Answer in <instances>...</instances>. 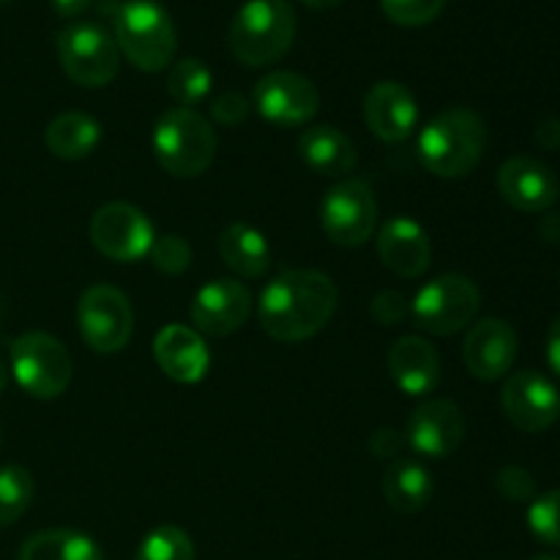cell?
Returning <instances> with one entry per match:
<instances>
[{
	"mask_svg": "<svg viewBox=\"0 0 560 560\" xmlns=\"http://www.w3.org/2000/svg\"><path fill=\"white\" fill-rule=\"evenodd\" d=\"M339 290L323 271L293 268L266 284L257 304L262 331L277 342H304L331 323Z\"/></svg>",
	"mask_w": 560,
	"mask_h": 560,
	"instance_id": "6da1fadb",
	"label": "cell"
},
{
	"mask_svg": "<svg viewBox=\"0 0 560 560\" xmlns=\"http://www.w3.org/2000/svg\"><path fill=\"white\" fill-rule=\"evenodd\" d=\"M485 148V118L468 107H452L421 129L419 162L438 178H465L479 167Z\"/></svg>",
	"mask_w": 560,
	"mask_h": 560,
	"instance_id": "7a4b0ae2",
	"label": "cell"
},
{
	"mask_svg": "<svg viewBox=\"0 0 560 560\" xmlns=\"http://www.w3.org/2000/svg\"><path fill=\"white\" fill-rule=\"evenodd\" d=\"M295 27L299 20L288 0H246L230 22V52L244 66H268L288 52Z\"/></svg>",
	"mask_w": 560,
	"mask_h": 560,
	"instance_id": "3957f363",
	"label": "cell"
},
{
	"mask_svg": "<svg viewBox=\"0 0 560 560\" xmlns=\"http://www.w3.org/2000/svg\"><path fill=\"white\" fill-rule=\"evenodd\" d=\"M115 44L135 69L156 74L170 69L178 49V36L167 11L153 0H129L120 3L113 16Z\"/></svg>",
	"mask_w": 560,
	"mask_h": 560,
	"instance_id": "277c9868",
	"label": "cell"
},
{
	"mask_svg": "<svg viewBox=\"0 0 560 560\" xmlns=\"http://www.w3.org/2000/svg\"><path fill=\"white\" fill-rule=\"evenodd\" d=\"M153 156L173 178H197L217 156V131L197 109L173 107L153 126Z\"/></svg>",
	"mask_w": 560,
	"mask_h": 560,
	"instance_id": "5b68a950",
	"label": "cell"
},
{
	"mask_svg": "<svg viewBox=\"0 0 560 560\" xmlns=\"http://www.w3.org/2000/svg\"><path fill=\"white\" fill-rule=\"evenodd\" d=\"M66 77L82 88H104L118 77L120 49L98 22H69L55 38Z\"/></svg>",
	"mask_w": 560,
	"mask_h": 560,
	"instance_id": "8992f818",
	"label": "cell"
},
{
	"mask_svg": "<svg viewBox=\"0 0 560 560\" xmlns=\"http://www.w3.org/2000/svg\"><path fill=\"white\" fill-rule=\"evenodd\" d=\"M481 306V290L463 273H443L427 282L410 301V317L432 337H452L470 326Z\"/></svg>",
	"mask_w": 560,
	"mask_h": 560,
	"instance_id": "52a82bcc",
	"label": "cell"
},
{
	"mask_svg": "<svg viewBox=\"0 0 560 560\" xmlns=\"http://www.w3.org/2000/svg\"><path fill=\"white\" fill-rule=\"evenodd\" d=\"M11 372L33 399H58L71 383V355L55 337L27 331L11 342Z\"/></svg>",
	"mask_w": 560,
	"mask_h": 560,
	"instance_id": "ba28073f",
	"label": "cell"
},
{
	"mask_svg": "<svg viewBox=\"0 0 560 560\" xmlns=\"http://www.w3.org/2000/svg\"><path fill=\"white\" fill-rule=\"evenodd\" d=\"M77 328L93 353H120L135 331V315L124 290L113 284H91L77 304Z\"/></svg>",
	"mask_w": 560,
	"mask_h": 560,
	"instance_id": "9c48e42d",
	"label": "cell"
},
{
	"mask_svg": "<svg viewBox=\"0 0 560 560\" xmlns=\"http://www.w3.org/2000/svg\"><path fill=\"white\" fill-rule=\"evenodd\" d=\"M320 224L331 244L345 249L364 246L377 228V202L370 184L345 178L331 186L320 202Z\"/></svg>",
	"mask_w": 560,
	"mask_h": 560,
	"instance_id": "30bf717a",
	"label": "cell"
},
{
	"mask_svg": "<svg viewBox=\"0 0 560 560\" xmlns=\"http://www.w3.org/2000/svg\"><path fill=\"white\" fill-rule=\"evenodd\" d=\"M91 241L107 260L140 262L156 233L145 213L131 202H107L91 219Z\"/></svg>",
	"mask_w": 560,
	"mask_h": 560,
	"instance_id": "8fae6325",
	"label": "cell"
},
{
	"mask_svg": "<svg viewBox=\"0 0 560 560\" xmlns=\"http://www.w3.org/2000/svg\"><path fill=\"white\" fill-rule=\"evenodd\" d=\"M255 107L268 124L282 126H304L320 109V91L315 82L295 71H273L266 74L255 85Z\"/></svg>",
	"mask_w": 560,
	"mask_h": 560,
	"instance_id": "7c38bea8",
	"label": "cell"
},
{
	"mask_svg": "<svg viewBox=\"0 0 560 560\" xmlns=\"http://www.w3.org/2000/svg\"><path fill=\"white\" fill-rule=\"evenodd\" d=\"M465 438L463 408L452 399H427L410 413L405 443L419 457L446 459L459 448Z\"/></svg>",
	"mask_w": 560,
	"mask_h": 560,
	"instance_id": "4fadbf2b",
	"label": "cell"
},
{
	"mask_svg": "<svg viewBox=\"0 0 560 560\" xmlns=\"http://www.w3.org/2000/svg\"><path fill=\"white\" fill-rule=\"evenodd\" d=\"M501 408L506 419L523 432L550 430L560 416V392L539 372H517L501 392Z\"/></svg>",
	"mask_w": 560,
	"mask_h": 560,
	"instance_id": "5bb4252c",
	"label": "cell"
},
{
	"mask_svg": "<svg viewBox=\"0 0 560 560\" xmlns=\"http://www.w3.org/2000/svg\"><path fill=\"white\" fill-rule=\"evenodd\" d=\"M189 315L195 331L208 334V337H230L249 320L252 293L235 279H213L197 290Z\"/></svg>",
	"mask_w": 560,
	"mask_h": 560,
	"instance_id": "9a60e30c",
	"label": "cell"
},
{
	"mask_svg": "<svg viewBox=\"0 0 560 560\" xmlns=\"http://www.w3.org/2000/svg\"><path fill=\"white\" fill-rule=\"evenodd\" d=\"M517 334L506 320L487 317L470 326L463 342V359L470 375L479 381H498L506 375L517 361Z\"/></svg>",
	"mask_w": 560,
	"mask_h": 560,
	"instance_id": "2e32d148",
	"label": "cell"
},
{
	"mask_svg": "<svg viewBox=\"0 0 560 560\" xmlns=\"http://www.w3.org/2000/svg\"><path fill=\"white\" fill-rule=\"evenodd\" d=\"M377 255L383 266L402 279L424 277L432 262V244L427 230L410 217H392L377 230Z\"/></svg>",
	"mask_w": 560,
	"mask_h": 560,
	"instance_id": "e0dca14e",
	"label": "cell"
},
{
	"mask_svg": "<svg viewBox=\"0 0 560 560\" xmlns=\"http://www.w3.org/2000/svg\"><path fill=\"white\" fill-rule=\"evenodd\" d=\"M498 191L517 211L541 213L558 200V180L539 159L512 156L498 170Z\"/></svg>",
	"mask_w": 560,
	"mask_h": 560,
	"instance_id": "ac0fdd59",
	"label": "cell"
},
{
	"mask_svg": "<svg viewBox=\"0 0 560 560\" xmlns=\"http://www.w3.org/2000/svg\"><path fill=\"white\" fill-rule=\"evenodd\" d=\"M364 120L372 135L383 142H405L419 120V104L402 82H377L364 98Z\"/></svg>",
	"mask_w": 560,
	"mask_h": 560,
	"instance_id": "d6986e66",
	"label": "cell"
},
{
	"mask_svg": "<svg viewBox=\"0 0 560 560\" xmlns=\"http://www.w3.org/2000/svg\"><path fill=\"white\" fill-rule=\"evenodd\" d=\"M153 359L159 370L175 383H200L211 366V353L202 342L200 331L180 323H170L153 339Z\"/></svg>",
	"mask_w": 560,
	"mask_h": 560,
	"instance_id": "ffe728a7",
	"label": "cell"
},
{
	"mask_svg": "<svg viewBox=\"0 0 560 560\" xmlns=\"http://www.w3.org/2000/svg\"><path fill=\"white\" fill-rule=\"evenodd\" d=\"M388 375L408 397H427L441 383V355L424 337H399L388 350Z\"/></svg>",
	"mask_w": 560,
	"mask_h": 560,
	"instance_id": "44dd1931",
	"label": "cell"
},
{
	"mask_svg": "<svg viewBox=\"0 0 560 560\" xmlns=\"http://www.w3.org/2000/svg\"><path fill=\"white\" fill-rule=\"evenodd\" d=\"M299 153L306 167L315 170L317 175H326V178H348L359 162L353 140L331 124L310 126L299 137Z\"/></svg>",
	"mask_w": 560,
	"mask_h": 560,
	"instance_id": "7402d4cb",
	"label": "cell"
},
{
	"mask_svg": "<svg viewBox=\"0 0 560 560\" xmlns=\"http://www.w3.org/2000/svg\"><path fill=\"white\" fill-rule=\"evenodd\" d=\"M217 249L224 266L244 279L266 277L268 268H271V246H268V238L260 230L246 222L228 224L219 233Z\"/></svg>",
	"mask_w": 560,
	"mask_h": 560,
	"instance_id": "603a6c76",
	"label": "cell"
},
{
	"mask_svg": "<svg viewBox=\"0 0 560 560\" xmlns=\"http://www.w3.org/2000/svg\"><path fill=\"white\" fill-rule=\"evenodd\" d=\"M435 481L424 463L413 457H397L383 470V498L399 514H416L432 501Z\"/></svg>",
	"mask_w": 560,
	"mask_h": 560,
	"instance_id": "cb8c5ba5",
	"label": "cell"
},
{
	"mask_svg": "<svg viewBox=\"0 0 560 560\" xmlns=\"http://www.w3.org/2000/svg\"><path fill=\"white\" fill-rule=\"evenodd\" d=\"M44 142H47L49 153L66 162H80V159L91 156L102 142V126L93 115L80 113V109H69L49 120L47 131H44Z\"/></svg>",
	"mask_w": 560,
	"mask_h": 560,
	"instance_id": "d4e9b609",
	"label": "cell"
},
{
	"mask_svg": "<svg viewBox=\"0 0 560 560\" xmlns=\"http://www.w3.org/2000/svg\"><path fill=\"white\" fill-rule=\"evenodd\" d=\"M16 560H104V552L82 530L52 528L27 536Z\"/></svg>",
	"mask_w": 560,
	"mask_h": 560,
	"instance_id": "484cf974",
	"label": "cell"
},
{
	"mask_svg": "<svg viewBox=\"0 0 560 560\" xmlns=\"http://www.w3.org/2000/svg\"><path fill=\"white\" fill-rule=\"evenodd\" d=\"M211 85L213 74L200 58H184L170 66L167 93L178 107L191 109L200 102H206L208 93H211Z\"/></svg>",
	"mask_w": 560,
	"mask_h": 560,
	"instance_id": "4316f807",
	"label": "cell"
},
{
	"mask_svg": "<svg viewBox=\"0 0 560 560\" xmlns=\"http://www.w3.org/2000/svg\"><path fill=\"white\" fill-rule=\"evenodd\" d=\"M33 492H36V485H33L31 470L22 465L0 468V528H9L27 512Z\"/></svg>",
	"mask_w": 560,
	"mask_h": 560,
	"instance_id": "83f0119b",
	"label": "cell"
},
{
	"mask_svg": "<svg viewBox=\"0 0 560 560\" xmlns=\"http://www.w3.org/2000/svg\"><path fill=\"white\" fill-rule=\"evenodd\" d=\"M135 560H195V541L178 525H159L140 541Z\"/></svg>",
	"mask_w": 560,
	"mask_h": 560,
	"instance_id": "f1b7e54d",
	"label": "cell"
},
{
	"mask_svg": "<svg viewBox=\"0 0 560 560\" xmlns=\"http://www.w3.org/2000/svg\"><path fill=\"white\" fill-rule=\"evenodd\" d=\"M528 528L545 545L560 547V490L534 498L528 509Z\"/></svg>",
	"mask_w": 560,
	"mask_h": 560,
	"instance_id": "f546056e",
	"label": "cell"
},
{
	"mask_svg": "<svg viewBox=\"0 0 560 560\" xmlns=\"http://www.w3.org/2000/svg\"><path fill=\"white\" fill-rule=\"evenodd\" d=\"M148 257L156 271L167 273V277H180L191 266V246L184 235H156Z\"/></svg>",
	"mask_w": 560,
	"mask_h": 560,
	"instance_id": "4dcf8cb0",
	"label": "cell"
},
{
	"mask_svg": "<svg viewBox=\"0 0 560 560\" xmlns=\"http://www.w3.org/2000/svg\"><path fill=\"white\" fill-rule=\"evenodd\" d=\"M446 0H381V9L394 25L421 27L438 20Z\"/></svg>",
	"mask_w": 560,
	"mask_h": 560,
	"instance_id": "1f68e13d",
	"label": "cell"
},
{
	"mask_svg": "<svg viewBox=\"0 0 560 560\" xmlns=\"http://www.w3.org/2000/svg\"><path fill=\"white\" fill-rule=\"evenodd\" d=\"M495 487L498 492L512 503H528L536 498L534 476L525 468H517V465H506V468L498 470Z\"/></svg>",
	"mask_w": 560,
	"mask_h": 560,
	"instance_id": "d6a6232c",
	"label": "cell"
},
{
	"mask_svg": "<svg viewBox=\"0 0 560 560\" xmlns=\"http://www.w3.org/2000/svg\"><path fill=\"white\" fill-rule=\"evenodd\" d=\"M370 315L381 326H399V323L410 317V299L405 293H399V290H383V293H377L372 299Z\"/></svg>",
	"mask_w": 560,
	"mask_h": 560,
	"instance_id": "836d02e7",
	"label": "cell"
},
{
	"mask_svg": "<svg viewBox=\"0 0 560 560\" xmlns=\"http://www.w3.org/2000/svg\"><path fill=\"white\" fill-rule=\"evenodd\" d=\"M211 115L224 129H235V126H241L249 118V102L241 93L224 91L211 102Z\"/></svg>",
	"mask_w": 560,
	"mask_h": 560,
	"instance_id": "e575fe53",
	"label": "cell"
},
{
	"mask_svg": "<svg viewBox=\"0 0 560 560\" xmlns=\"http://www.w3.org/2000/svg\"><path fill=\"white\" fill-rule=\"evenodd\" d=\"M405 441L397 430H377L375 435L370 438V448L375 457L381 459H397V454L402 452Z\"/></svg>",
	"mask_w": 560,
	"mask_h": 560,
	"instance_id": "d590c367",
	"label": "cell"
},
{
	"mask_svg": "<svg viewBox=\"0 0 560 560\" xmlns=\"http://www.w3.org/2000/svg\"><path fill=\"white\" fill-rule=\"evenodd\" d=\"M547 361H550V370L560 377V317L550 326L547 334Z\"/></svg>",
	"mask_w": 560,
	"mask_h": 560,
	"instance_id": "8d00e7d4",
	"label": "cell"
},
{
	"mask_svg": "<svg viewBox=\"0 0 560 560\" xmlns=\"http://www.w3.org/2000/svg\"><path fill=\"white\" fill-rule=\"evenodd\" d=\"M91 3L93 0H52V9L66 20H71V16H80L82 11L91 9Z\"/></svg>",
	"mask_w": 560,
	"mask_h": 560,
	"instance_id": "74e56055",
	"label": "cell"
},
{
	"mask_svg": "<svg viewBox=\"0 0 560 560\" xmlns=\"http://www.w3.org/2000/svg\"><path fill=\"white\" fill-rule=\"evenodd\" d=\"M301 3L310 5V9L323 11V9H334V5H339V3H342V0H301Z\"/></svg>",
	"mask_w": 560,
	"mask_h": 560,
	"instance_id": "f35d334b",
	"label": "cell"
},
{
	"mask_svg": "<svg viewBox=\"0 0 560 560\" xmlns=\"http://www.w3.org/2000/svg\"><path fill=\"white\" fill-rule=\"evenodd\" d=\"M5 386H9V370H5L3 359H0V394L5 392Z\"/></svg>",
	"mask_w": 560,
	"mask_h": 560,
	"instance_id": "ab89813d",
	"label": "cell"
},
{
	"mask_svg": "<svg viewBox=\"0 0 560 560\" xmlns=\"http://www.w3.org/2000/svg\"><path fill=\"white\" fill-rule=\"evenodd\" d=\"M530 560H560L558 556H536V558H530Z\"/></svg>",
	"mask_w": 560,
	"mask_h": 560,
	"instance_id": "60d3db41",
	"label": "cell"
},
{
	"mask_svg": "<svg viewBox=\"0 0 560 560\" xmlns=\"http://www.w3.org/2000/svg\"><path fill=\"white\" fill-rule=\"evenodd\" d=\"M0 317H3V304H0Z\"/></svg>",
	"mask_w": 560,
	"mask_h": 560,
	"instance_id": "b9f144b4",
	"label": "cell"
},
{
	"mask_svg": "<svg viewBox=\"0 0 560 560\" xmlns=\"http://www.w3.org/2000/svg\"><path fill=\"white\" fill-rule=\"evenodd\" d=\"M0 443H3V432H0Z\"/></svg>",
	"mask_w": 560,
	"mask_h": 560,
	"instance_id": "7bdbcfd3",
	"label": "cell"
},
{
	"mask_svg": "<svg viewBox=\"0 0 560 560\" xmlns=\"http://www.w3.org/2000/svg\"><path fill=\"white\" fill-rule=\"evenodd\" d=\"M0 3H9V0H0Z\"/></svg>",
	"mask_w": 560,
	"mask_h": 560,
	"instance_id": "ee69618b",
	"label": "cell"
}]
</instances>
